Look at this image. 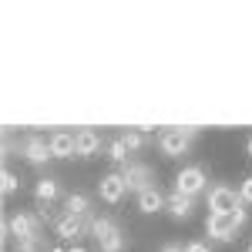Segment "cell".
<instances>
[{"label":"cell","instance_id":"24","mask_svg":"<svg viewBox=\"0 0 252 252\" xmlns=\"http://www.w3.org/2000/svg\"><path fill=\"white\" fill-rule=\"evenodd\" d=\"M246 148H249V155H252V138H249V145H246Z\"/></svg>","mask_w":252,"mask_h":252},{"label":"cell","instance_id":"20","mask_svg":"<svg viewBox=\"0 0 252 252\" xmlns=\"http://www.w3.org/2000/svg\"><path fill=\"white\" fill-rule=\"evenodd\" d=\"M239 195H242V202H246V205H252V175L239 185Z\"/></svg>","mask_w":252,"mask_h":252},{"label":"cell","instance_id":"9","mask_svg":"<svg viewBox=\"0 0 252 252\" xmlns=\"http://www.w3.org/2000/svg\"><path fill=\"white\" fill-rule=\"evenodd\" d=\"M20 152H24V158L31 161V165H47L51 161V141L47 138H40V135H31V138H24V145H20Z\"/></svg>","mask_w":252,"mask_h":252},{"label":"cell","instance_id":"15","mask_svg":"<svg viewBox=\"0 0 252 252\" xmlns=\"http://www.w3.org/2000/svg\"><path fill=\"white\" fill-rule=\"evenodd\" d=\"M64 215H78V219L91 215V198L81 195V192H71L67 198H64Z\"/></svg>","mask_w":252,"mask_h":252},{"label":"cell","instance_id":"13","mask_svg":"<svg viewBox=\"0 0 252 252\" xmlns=\"http://www.w3.org/2000/svg\"><path fill=\"white\" fill-rule=\"evenodd\" d=\"M138 209L145 215H155V212H161V209H168V198L158 192V185H152V189H145V192L138 195Z\"/></svg>","mask_w":252,"mask_h":252},{"label":"cell","instance_id":"8","mask_svg":"<svg viewBox=\"0 0 252 252\" xmlns=\"http://www.w3.org/2000/svg\"><path fill=\"white\" fill-rule=\"evenodd\" d=\"M121 178H125V185H128V192H145V189H152L155 185V172L145 165V161H128L125 168H121Z\"/></svg>","mask_w":252,"mask_h":252},{"label":"cell","instance_id":"5","mask_svg":"<svg viewBox=\"0 0 252 252\" xmlns=\"http://www.w3.org/2000/svg\"><path fill=\"white\" fill-rule=\"evenodd\" d=\"M91 222H94V215H84V219H78V215H61L58 222H54V229H58L61 242L78 246L81 239L91 232Z\"/></svg>","mask_w":252,"mask_h":252},{"label":"cell","instance_id":"2","mask_svg":"<svg viewBox=\"0 0 252 252\" xmlns=\"http://www.w3.org/2000/svg\"><path fill=\"white\" fill-rule=\"evenodd\" d=\"M246 225V209H239V212L232 215H219V212H209V219H205V232H209V239H215V242H232L235 232Z\"/></svg>","mask_w":252,"mask_h":252},{"label":"cell","instance_id":"21","mask_svg":"<svg viewBox=\"0 0 252 252\" xmlns=\"http://www.w3.org/2000/svg\"><path fill=\"white\" fill-rule=\"evenodd\" d=\"M185 252H212V249H209V242H202V239H198V242H189Z\"/></svg>","mask_w":252,"mask_h":252},{"label":"cell","instance_id":"16","mask_svg":"<svg viewBox=\"0 0 252 252\" xmlns=\"http://www.w3.org/2000/svg\"><path fill=\"white\" fill-rule=\"evenodd\" d=\"M192 209H195V198H189V195H182V192L168 195V212H172V219H189Z\"/></svg>","mask_w":252,"mask_h":252},{"label":"cell","instance_id":"25","mask_svg":"<svg viewBox=\"0 0 252 252\" xmlns=\"http://www.w3.org/2000/svg\"><path fill=\"white\" fill-rule=\"evenodd\" d=\"M249 252H252V246H249Z\"/></svg>","mask_w":252,"mask_h":252},{"label":"cell","instance_id":"6","mask_svg":"<svg viewBox=\"0 0 252 252\" xmlns=\"http://www.w3.org/2000/svg\"><path fill=\"white\" fill-rule=\"evenodd\" d=\"M209 209L219 215H232L239 209H246V202H242V195L229 189V185H212L209 189Z\"/></svg>","mask_w":252,"mask_h":252},{"label":"cell","instance_id":"18","mask_svg":"<svg viewBox=\"0 0 252 252\" xmlns=\"http://www.w3.org/2000/svg\"><path fill=\"white\" fill-rule=\"evenodd\" d=\"M108 158H111L115 165H121V168L128 165V145L121 141V135H118L115 141H111V148H108Z\"/></svg>","mask_w":252,"mask_h":252},{"label":"cell","instance_id":"7","mask_svg":"<svg viewBox=\"0 0 252 252\" xmlns=\"http://www.w3.org/2000/svg\"><path fill=\"white\" fill-rule=\"evenodd\" d=\"M205 189H209V178H205V172L198 165H189V168H182V172L175 175V192L189 195V198L202 195Z\"/></svg>","mask_w":252,"mask_h":252},{"label":"cell","instance_id":"19","mask_svg":"<svg viewBox=\"0 0 252 252\" xmlns=\"http://www.w3.org/2000/svg\"><path fill=\"white\" fill-rule=\"evenodd\" d=\"M17 189H20V178L10 172V168H3V172H0V192H3V195H14Z\"/></svg>","mask_w":252,"mask_h":252},{"label":"cell","instance_id":"17","mask_svg":"<svg viewBox=\"0 0 252 252\" xmlns=\"http://www.w3.org/2000/svg\"><path fill=\"white\" fill-rule=\"evenodd\" d=\"M121 141L128 145V152H138V148H145L148 145V128H135V131H125Z\"/></svg>","mask_w":252,"mask_h":252},{"label":"cell","instance_id":"12","mask_svg":"<svg viewBox=\"0 0 252 252\" xmlns=\"http://www.w3.org/2000/svg\"><path fill=\"white\" fill-rule=\"evenodd\" d=\"M47 141H51V155H54V158L78 155V141H74V135H71V131H54Z\"/></svg>","mask_w":252,"mask_h":252},{"label":"cell","instance_id":"4","mask_svg":"<svg viewBox=\"0 0 252 252\" xmlns=\"http://www.w3.org/2000/svg\"><path fill=\"white\" fill-rule=\"evenodd\" d=\"M195 135H198V128H165V131L158 135V148L168 158H182L189 152V145H192Z\"/></svg>","mask_w":252,"mask_h":252},{"label":"cell","instance_id":"10","mask_svg":"<svg viewBox=\"0 0 252 252\" xmlns=\"http://www.w3.org/2000/svg\"><path fill=\"white\" fill-rule=\"evenodd\" d=\"M97 192H101V198H104L108 205H118V202L125 198V192H128V185H125L121 172H111V175H104V178L97 182Z\"/></svg>","mask_w":252,"mask_h":252},{"label":"cell","instance_id":"22","mask_svg":"<svg viewBox=\"0 0 252 252\" xmlns=\"http://www.w3.org/2000/svg\"><path fill=\"white\" fill-rule=\"evenodd\" d=\"M161 252H185V249H182L178 242H168V246H165V249H161Z\"/></svg>","mask_w":252,"mask_h":252},{"label":"cell","instance_id":"3","mask_svg":"<svg viewBox=\"0 0 252 252\" xmlns=\"http://www.w3.org/2000/svg\"><path fill=\"white\" fill-rule=\"evenodd\" d=\"M91 235H94V242H97V249H101V252H125V246H128L125 232L118 229L111 219H104V215L91 222Z\"/></svg>","mask_w":252,"mask_h":252},{"label":"cell","instance_id":"14","mask_svg":"<svg viewBox=\"0 0 252 252\" xmlns=\"http://www.w3.org/2000/svg\"><path fill=\"white\" fill-rule=\"evenodd\" d=\"M61 195V185L58 178H40L34 185V198H37V209H51V202Z\"/></svg>","mask_w":252,"mask_h":252},{"label":"cell","instance_id":"11","mask_svg":"<svg viewBox=\"0 0 252 252\" xmlns=\"http://www.w3.org/2000/svg\"><path fill=\"white\" fill-rule=\"evenodd\" d=\"M74 141H78V158H91L101 152V135H97L94 128H81L74 131Z\"/></svg>","mask_w":252,"mask_h":252},{"label":"cell","instance_id":"23","mask_svg":"<svg viewBox=\"0 0 252 252\" xmlns=\"http://www.w3.org/2000/svg\"><path fill=\"white\" fill-rule=\"evenodd\" d=\"M71 252H88V249H81V246H71Z\"/></svg>","mask_w":252,"mask_h":252},{"label":"cell","instance_id":"1","mask_svg":"<svg viewBox=\"0 0 252 252\" xmlns=\"http://www.w3.org/2000/svg\"><path fill=\"white\" fill-rule=\"evenodd\" d=\"M0 235H3V239H14V242H27V239L40 235V215H31V212L3 215Z\"/></svg>","mask_w":252,"mask_h":252}]
</instances>
